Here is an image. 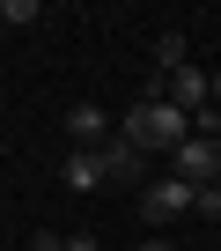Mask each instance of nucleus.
<instances>
[{
    "instance_id": "obj_7",
    "label": "nucleus",
    "mask_w": 221,
    "mask_h": 251,
    "mask_svg": "<svg viewBox=\"0 0 221 251\" xmlns=\"http://www.w3.org/2000/svg\"><path fill=\"white\" fill-rule=\"evenodd\" d=\"M66 133H74L81 148H103V141H110V118H103V103H74V111H66Z\"/></svg>"
},
{
    "instance_id": "obj_3",
    "label": "nucleus",
    "mask_w": 221,
    "mask_h": 251,
    "mask_svg": "<svg viewBox=\"0 0 221 251\" xmlns=\"http://www.w3.org/2000/svg\"><path fill=\"white\" fill-rule=\"evenodd\" d=\"M199 207V185H184V177H155L148 192H140V214L148 222H177V214H192Z\"/></svg>"
},
{
    "instance_id": "obj_5",
    "label": "nucleus",
    "mask_w": 221,
    "mask_h": 251,
    "mask_svg": "<svg viewBox=\"0 0 221 251\" xmlns=\"http://www.w3.org/2000/svg\"><path fill=\"white\" fill-rule=\"evenodd\" d=\"M96 155H103V177H110V185H140V148H133L126 133H110Z\"/></svg>"
},
{
    "instance_id": "obj_1",
    "label": "nucleus",
    "mask_w": 221,
    "mask_h": 251,
    "mask_svg": "<svg viewBox=\"0 0 221 251\" xmlns=\"http://www.w3.org/2000/svg\"><path fill=\"white\" fill-rule=\"evenodd\" d=\"M118 133H126V141H133L140 155H148V148H162V155H177V148L192 141V118H184V111H177L170 96H140V103H133V111L118 118Z\"/></svg>"
},
{
    "instance_id": "obj_11",
    "label": "nucleus",
    "mask_w": 221,
    "mask_h": 251,
    "mask_svg": "<svg viewBox=\"0 0 221 251\" xmlns=\"http://www.w3.org/2000/svg\"><path fill=\"white\" fill-rule=\"evenodd\" d=\"M30 251H66V236H52V229H44V236H30Z\"/></svg>"
},
{
    "instance_id": "obj_13",
    "label": "nucleus",
    "mask_w": 221,
    "mask_h": 251,
    "mask_svg": "<svg viewBox=\"0 0 221 251\" xmlns=\"http://www.w3.org/2000/svg\"><path fill=\"white\" fill-rule=\"evenodd\" d=\"M133 251H177V244H162V236H148V244H133Z\"/></svg>"
},
{
    "instance_id": "obj_8",
    "label": "nucleus",
    "mask_w": 221,
    "mask_h": 251,
    "mask_svg": "<svg viewBox=\"0 0 221 251\" xmlns=\"http://www.w3.org/2000/svg\"><path fill=\"white\" fill-rule=\"evenodd\" d=\"M155 67H162V81L184 74V67H192V37H184V30H162V37H155Z\"/></svg>"
},
{
    "instance_id": "obj_10",
    "label": "nucleus",
    "mask_w": 221,
    "mask_h": 251,
    "mask_svg": "<svg viewBox=\"0 0 221 251\" xmlns=\"http://www.w3.org/2000/svg\"><path fill=\"white\" fill-rule=\"evenodd\" d=\"M192 214H206V222H221V185H206V192H199V207H192Z\"/></svg>"
},
{
    "instance_id": "obj_9",
    "label": "nucleus",
    "mask_w": 221,
    "mask_h": 251,
    "mask_svg": "<svg viewBox=\"0 0 221 251\" xmlns=\"http://www.w3.org/2000/svg\"><path fill=\"white\" fill-rule=\"evenodd\" d=\"M0 23H8V30H30L37 23V0H0Z\"/></svg>"
},
{
    "instance_id": "obj_14",
    "label": "nucleus",
    "mask_w": 221,
    "mask_h": 251,
    "mask_svg": "<svg viewBox=\"0 0 221 251\" xmlns=\"http://www.w3.org/2000/svg\"><path fill=\"white\" fill-rule=\"evenodd\" d=\"M214 111H221V67H214Z\"/></svg>"
},
{
    "instance_id": "obj_6",
    "label": "nucleus",
    "mask_w": 221,
    "mask_h": 251,
    "mask_svg": "<svg viewBox=\"0 0 221 251\" xmlns=\"http://www.w3.org/2000/svg\"><path fill=\"white\" fill-rule=\"evenodd\" d=\"M59 185H66V192H96V185H110V177H103V155H96V148H74V155L59 163Z\"/></svg>"
},
{
    "instance_id": "obj_12",
    "label": "nucleus",
    "mask_w": 221,
    "mask_h": 251,
    "mask_svg": "<svg viewBox=\"0 0 221 251\" xmlns=\"http://www.w3.org/2000/svg\"><path fill=\"white\" fill-rule=\"evenodd\" d=\"M66 251H96V236H88V229H81V236H66Z\"/></svg>"
},
{
    "instance_id": "obj_4",
    "label": "nucleus",
    "mask_w": 221,
    "mask_h": 251,
    "mask_svg": "<svg viewBox=\"0 0 221 251\" xmlns=\"http://www.w3.org/2000/svg\"><path fill=\"white\" fill-rule=\"evenodd\" d=\"M162 96H170L184 118H199V111L214 103V74H206V67H184V74H170V81H162Z\"/></svg>"
},
{
    "instance_id": "obj_2",
    "label": "nucleus",
    "mask_w": 221,
    "mask_h": 251,
    "mask_svg": "<svg viewBox=\"0 0 221 251\" xmlns=\"http://www.w3.org/2000/svg\"><path fill=\"white\" fill-rule=\"evenodd\" d=\"M170 177H184V185H199V192L221 185V141H199V133H192V141L170 155Z\"/></svg>"
}]
</instances>
